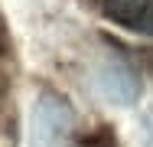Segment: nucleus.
Returning <instances> with one entry per match:
<instances>
[{
	"label": "nucleus",
	"instance_id": "1",
	"mask_svg": "<svg viewBox=\"0 0 153 147\" xmlns=\"http://www.w3.org/2000/svg\"><path fill=\"white\" fill-rule=\"evenodd\" d=\"M30 147H111L98 134L82 131L75 108L59 92H42L33 105Z\"/></svg>",
	"mask_w": 153,
	"mask_h": 147
},
{
	"label": "nucleus",
	"instance_id": "2",
	"mask_svg": "<svg viewBox=\"0 0 153 147\" xmlns=\"http://www.w3.org/2000/svg\"><path fill=\"white\" fill-rule=\"evenodd\" d=\"M101 13L111 23L153 39V0H101Z\"/></svg>",
	"mask_w": 153,
	"mask_h": 147
},
{
	"label": "nucleus",
	"instance_id": "3",
	"mask_svg": "<svg viewBox=\"0 0 153 147\" xmlns=\"http://www.w3.org/2000/svg\"><path fill=\"white\" fill-rule=\"evenodd\" d=\"M98 82L108 92V98H114V101H121V105H130V101L140 95V79H137V72H134L121 56H111L101 65Z\"/></svg>",
	"mask_w": 153,
	"mask_h": 147
},
{
	"label": "nucleus",
	"instance_id": "4",
	"mask_svg": "<svg viewBox=\"0 0 153 147\" xmlns=\"http://www.w3.org/2000/svg\"><path fill=\"white\" fill-rule=\"evenodd\" d=\"M147 131H150V144H153V115L147 118Z\"/></svg>",
	"mask_w": 153,
	"mask_h": 147
}]
</instances>
